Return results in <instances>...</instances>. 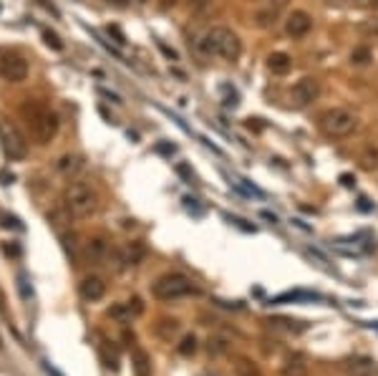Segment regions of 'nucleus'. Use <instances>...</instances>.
<instances>
[{"mask_svg":"<svg viewBox=\"0 0 378 376\" xmlns=\"http://www.w3.org/2000/svg\"><path fill=\"white\" fill-rule=\"evenodd\" d=\"M194 48H197V54L207 56V58H222L230 63H235L242 56V40L227 25H212L197 38Z\"/></svg>","mask_w":378,"mask_h":376,"instance_id":"nucleus-1","label":"nucleus"},{"mask_svg":"<svg viewBox=\"0 0 378 376\" xmlns=\"http://www.w3.org/2000/svg\"><path fill=\"white\" fill-rule=\"evenodd\" d=\"M21 117H23L25 126H28V134L33 137V141H38V144H48V141L56 139V134H58V114H56L51 106L40 102H23L21 106Z\"/></svg>","mask_w":378,"mask_h":376,"instance_id":"nucleus-2","label":"nucleus"},{"mask_svg":"<svg viewBox=\"0 0 378 376\" xmlns=\"http://www.w3.org/2000/svg\"><path fill=\"white\" fill-rule=\"evenodd\" d=\"M63 204L73 218H91L99 210V192L88 182H71L63 195Z\"/></svg>","mask_w":378,"mask_h":376,"instance_id":"nucleus-3","label":"nucleus"},{"mask_svg":"<svg viewBox=\"0 0 378 376\" xmlns=\"http://www.w3.org/2000/svg\"><path fill=\"white\" fill-rule=\"evenodd\" d=\"M200 288L185 273H164L152 283V296L156 301H179L187 296H197Z\"/></svg>","mask_w":378,"mask_h":376,"instance_id":"nucleus-4","label":"nucleus"},{"mask_svg":"<svg viewBox=\"0 0 378 376\" xmlns=\"http://www.w3.org/2000/svg\"><path fill=\"white\" fill-rule=\"evenodd\" d=\"M318 124L323 129L325 137H331V139H340V137H348V134H353L358 129V117H355L351 109H325L320 117H318Z\"/></svg>","mask_w":378,"mask_h":376,"instance_id":"nucleus-5","label":"nucleus"},{"mask_svg":"<svg viewBox=\"0 0 378 376\" xmlns=\"http://www.w3.org/2000/svg\"><path fill=\"white\" fill-rule=\"evenodd\" d=\"M0 147L10 162H21L28 157V141L21 134V129L8 119H0Z\"/></svg>","mask_w":378,"mask_h":376,"instance_id":"nucleus-6","label":"nucleus"},{"mask_svg":"<svg viewBox=\"0 0 378 376\" xmlns=\"http://www.w3.org/2000/svg\"><path fill=\"white\" fill-rule=\"evenodd\" d=\"M28 61L16 51H5L0 48V79L8 81V84H23L28 79Z\"/></svg>","mask_w":378,"mask_h":376,"instance_id":"nucleus-7","label":"nucleus"},{"mask_svg":"<svg viewBox=\"0 0 378 376\" xmlns=\"http://www.w3.org/2000/svg\"><path fill=\"white\" fill-rule=\"evenodd\" d=\"M320 96V81L313 79V76H305L290 89V106L293 109H305L313 102H318Z\"/></svg>","mask_w":378,"mask_h":376,"instance_id":"nucleus-8","label":"nucleus"},{"mask_svg":"<svg viewBox=\"0 0 378 376\" xmlns=\"http://www.w3.org/2000/svg\"><path fill=\"white\" fill-rule=\"evenodd\" d=\"M313 28V16L305 10H293L285 21V33L290 38H305Z\"/></svg>","mask_w":378,"mask_h":376,"instance_id":"nucleus-9","label":"nucleus"},{"mask_svg":"<svg viewBox=\"0 0 378 376\" xmlns=\"http://www.w3.org/2000/svg\"><path fill=\"white\" fill-rule=\"evenodd\" d=\"M144 311L139 298H132V301H126V303H116V306L108 308V318H114L119 323H132L137 316Z\"/></svg>","mask_w":378,"mask_h":376,"instance_id":"nucleus-10","label":"nucleus"},{"mask_svg":"<svg viewBox=\"0 0 378 376\" xmlns=\"http://www.w3.org/2000/svg\"><path fill=\"white\" fill-rule=\"evenodd\" d=\"M144 245L141 243H126L123 248L116 250V263H119V270H126V268L139 266L141 258H144Z\"/></svg>","mask_w":378,"mask_h":376,"instance_id":"nucleus-11","label":"nucleus"},{"mask_svg":"<svg viewBox=\"0 0 378 376\" xmlns=\"http://www.w3.org/2000/svg\"><path fill=\"white\" fill-rule=\"evenodd\" d=\"M81 298L84 301H88V303H93V301H101L104 298V293H106V283L101 281L99 275H88V278H84L81 281Z\"/></svg>","mask_w":378,"mask_h":376,"instance_id":"nucleus-12","label":"nucleus"},{"mask_svg":"<svg viewBox=\"0 0 378 376\" xmlns=\"http://www.w3.org/2000/svg\"><path fill=\"white\" fill-rule=\"evenodd\" d=\"M348 376H373L376 374V361L368 359V356H353V359H346L343 364Z\"/></svg>","mask_w":378,"mask_h":376,"instance_id":"nucleus-13","label":"nucleus"},{"mask_svg":"<svg viewBox=\"0 0 378 376\" xmlns=\"http://www.w3.org/2000/svg\"><path fill=\"white\" fill-rule=\"evenodd\" d=\"M106 252H108L106 237H104V235H96V237H91V240L86 243L84 255H86V260H88V263H101V260L106 258Z\"/></svg>","mask_w":378,"mask_h":376,"instance_id":"nucleus-14","label":"nucleus"},{"mask_svg":"<svg viewBox=\"0 0 378 376\" xmlns=\"http://www.w3.org/2000/svg\"><path fill=\"white\" fill-rule=\"evenodd\" d=\"M290 69H293V58H290L287 54L275 51V54L268 56V71H270V73H275V76H285V73H290Z\"/></svg>","mask_w":378,"mask_h":376,"instance_id":"nucleus-15","label":"nucleus"},{"mask_svg":"<svg viewBox=\"0 0 378 376\" xmlns=\"http://www.w3.org/2000/svg\"><path fill=\"white\" fill-rule=\"evenodd\" d=\"M84 167V157L81 154H63L58 162H56V169L63 174V177H73V174L81 172Z\"/></svg>","mask_w":378,"mask_h":376,"instance_id":"nucleus-16","label":"nucleus"},{"mask_svg":"<svg viewBox=\"0 0 378 376\" xmlns=\"http://www.w3.org/2000/svg\"><path fill=\"white\" fill-rule=\"evenodd\" d=\"M132 366L134 376H152V359L144 349H134L132 351Z\"/></svg>","mask_w":378,"mask_h":376,"instance_id":"nucleus-17","label":"nucleus"},{"mask_svg":"<svg viewBox=\"0 0 378 376\" xmlns=\"http://www.w3.org/2000/svg\"><path fill=\"white\" fill-rule=\"evenodd\" d=\"M308 374V359L303 353H293L283 366V376H305Z\"/></svg>","mask_w":378,"mask_h":376,"instance_id":"nucleus-18","label":"nucleus"},{"mask_svg":"<svg viewBox=\"0 0 378 376\" xmlns=\"http://www.w3.org/2000/svg\"><path fill=\"white\" fill-rule=\"evenodd\" d=\"M232 368H235V376H263L260 366L252 359H247V356H237L232 361Z\"/></svg>","mask_w":378,"mask_h":376,"instance_id":"nucleus-19","label":"nucleus"},{"mask_svg":"<svg viewBox=\"0 0 378 376\" xmlns=\"http://www.w3.org/2000/svg\"><path fill=\"white\" fill-rule=\"evenodd\" d=\"M270 329H278V331H285V333H303L308 329V323L303 321H293V318H270Z\"/></svg>","mask_w":378,"mask_h":376,"instance_id":"nucleus-20","label":"nucleus"},{"mask_svg":"<svg viewBox=\"0 0 378 376\" xmlns=\"http://www.w3.org/2000/svg\"><path fill=\"white\" fill-rule=\"evenodd\" d=\"M323 296L318 293H310V290H287V293H280L270 301V303H287V301H320Z\"/></svg>","mask_w":378,"mask_h":376,"instance_id":"nucleus-21","label":"nucleus"},{"mask_svg":"<svg viewBox=\"0 0 378 376\" xmlns=\"http://www.w3.org/2000/svg\"><path fill=\"white\" fill-rule=\"evenodd\" d=\"M99 353H101L104 366L111 368V371H116V368H119V349H116L111 341H104V344H101V349H99Z\"/></svg>","mask_w":378,"mask_h":376,"instance_id":"nucleus-22","label":"nucleus"},{"mask_svg":"<svg viewBox=\"0 0 378 376\" xmlns=\"http://www.w3.org/2000/svg\"><path fill=\"white\" fill-rule=\"evenodd\" d=\"M278 8H272V5H268V8L257 10L255 16V23L260 25V28H270V25H275V21H278Z\"/></svg>","mask_w":378,"mask_h":376,"instance_id":"nucleus-23","label":"nucleus"},{"mask_svg":"<svg viewBox=\"0 0 378 376\" xmlns=\"http://www.w3.org/2000/svg\"><path fill=\"white\" fill-rule=\"evenodd\" d=\"M370 61H373L370 48H366V46L353 48V54H351V63H353V66H366V63H370Z\"/></svg>","mask_w":378,"mask_h":376,"instance_id":"nucleus-24","label":"nucleus"},{"mask_svg":"<svg viewBox=\"0 0 378 376\" xmlns=\"http://www.w3.org/2000/svg\"><path fill=\"white\" fill-rule=\"evenodd\" d=\"M207 349H209V353H212V356H220V353L230 351V344H227V338H224V336H212V338H209Z\"/></svg>","mask_w":378,"mask_h":376,"instance_id":"nucleus-25","label":"nucleus"},{"mask_svg":"<svg viewBox=\"0 0 378 376\" xmlns=\"http://www.w3.org/2000/svg\"><path fill=\"white\" fill-rule=\"evenodd\" d=\"M358 31H361L363 36H378V16L361 21V23H358Z\"/></svg>","mask_w":378,"mask_h":376,"instance_id":"nucleus-26","label":"nucleus"},{"mask_svg":"<svg viewBox=\"0 0 378 376\" xmlns=\"http://www.w3.org/2000/svg\"><path fill=\"white\" fill-rule=\"evenodd\" d=\"M194 351H197V338L194 336L182 338V344H179V353H182V356H192Z\"/></svg>","mask_w":378,"mask_h":376,"instance_id":"nucleus-27","label":"nucleus"},{"mask_svg":"<svg viewBox=\"0 0 378 376\" xmlns=\"http://www.w3.org/2000/svg\"><path fill=\"white\" fill-rule=\"evenodd\" d=\"M43 40H46V46H51L54 51H63V40L58 38L54 31H43Z\"/></svg>","mask_w":378,"mask_h":376,"instance_id":"nucleus-28","label":"nucleus"},{"mask_svg":"<svg viewBox=\"0 0 378 376\" xmlns=\"http://www.w3.org/2000/svg\"><path fill=\"white\" fill-rule=\"evenodd\" d=\"M18 288H21V296H23V301H28V298L33 296V288H28L25 275H18Z\"/></svg>","mask_w":378,"mask_h":376,"instance_id":"nucleus-29","label":"nucleus"},{"mask_svg":"<svg viewBox=\"0 0 378 376\" xmlns=\"http://www.w3.org/2000/svg\"><path fill=\"white\" fill-rule=\"evenodd\" d=\"M187 3H189V8H192V10H204L209 3H212V0H187Z\"/></svg>","mask_w":378,"mask_h":376,"instance_id":"nucleus-30","label":"nucleus"},{"mask_svg":"<svg viewBox=\"0 0 378 376\" xmlns=\"http://www.w3.org/2000/svg\"><path fill=\"white\" fill-rule=\"evenodd\" d=\"M106 33H108V36H116V43H119V46H123V43H126V38H123V33L119 31V28H106Z\"/></svg>","mask_w":378,"mask_h":376,"instance_id":"nucleus-31","label":"nucleus"},{"mask_svg":"<svg viewBox=\"0 0 378 376\" xmlns=\"http://www.w3.org/2000/svg\"><path fill=\"white\" fill-rule=\"evenodd\" d=\"M156 46L162 48V51H164V54H167V56H169L172 61H177V51H172V48H167V46H164V43H162V40H156Z\"/></svg>","mask_w":378,"mask_h":376,"instance_id":"nucleus-32","label":"nucleus"},{"mask_svg":"<svg viewBox=\"0 0 378 376\" xmlns=\"http://www.w3.org/2000/svg\"><path fill=\"white\" fill-rule=\"evenodd\" d=\"M340 182H343V187H353L355 180L351 177V174H340Z\"/></svg>","mask_w":378,"mask_h":376,"instance_id":"nucleus-33","label":"nucleus"},{"mask_svg":"<svg viewBox=\"0 0 378 376\" xmlns=\"http://www.w3.org/2000/svg\"><path fill=\"white\" fill-rule=\"evenodd\" d=\"M99 91H101V94H104V96H106V99H111V102H114V104H121V99H119V96H116V94H111V91H106V89H99Z\"/></svg>","mask_w":378,"mask_h":376,"instance_id":"nucleus-34","label":"nucleus"},{"mask_svg":"<svg viewBox=\"0 0 378 376\" xmlns=\"http://www.w3.org/2000/svg\"><path fill=\"white\" fill-rule=\"evenodd\" d=\"M108 5H116V8H126L129 5V0H106Z\"/></svg>","mask_w":378,"mask_h":376,"instance_id":"nucleus-35","label":"nucleus"},{"mask_svg":"<svg viewBox=\"0 0 378 376\" xmlns=\"http://www.w3.org/2000/svg\"><path fill=\"white\" fill-rule=\"evenodd\" d=\"M285 3H287V0H268V5H272V8H283V5H285Z\"/></svg>","mask_w":378,"mask_h":376,"instance_id":"nucleus-36","label":"nucleus"},{"mask_svg":"<svg viewBox=\"0 0 378 376\" xmlns=\"http://www.w3.org/2000/svg\"><path fill=\"white\" fill-rule=\"evenodd\" d=\"M5 252H8V255H21V248H16V245H5Z\"/></svg>","mask_w":378,"mask_h":376,"instance_id":"nucleus-37","label":"nucleus"},{"mask_svg":"<svg viewBox=\"0 0 378 376\" xmlns=\"http://www.w3.org/2000/svg\"><path fill=\"white\" fill-rule=\"evenodd\" d=\"M263 218H265V220H270V222H278V218H275L272 212H268V210H263Z\"/></svg>","mask_w":378,"mask_h":376,"instance_id":"nucleus-38","label":"nucleus"},{"mask_svg":"<svg viewBox=\"0 0 378 376\" xmlns=\"http://www.w3.org/2000/svg\"><path fill=\"white\" fill-rule=\"evenodd\" d=\"M174 3H177V0H164V3H162V5H159V8L167 10V8H169V5H172V8H174Z\"/></svg>","mask_w":378,"mask_h":376,"instance_id":"nucleus-39","label":"nucleus"},{"mask_svg":"<svg viewBox=\"0 0 378 376\" xmlns=\"http://www.w3.org/2000/svg\"><path fill=\"white\" fill-rule=\"evenodd\" d=\"M370 5H373V8H378V0H370Z\"/></svg>","mask_w":378,"mask_h":376,"instance_id":"nucleus-40","label":"nucleus"}]
</instances>
